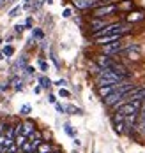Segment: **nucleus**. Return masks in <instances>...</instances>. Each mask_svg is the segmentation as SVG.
Returning <instances> with one entry per match:
<instances>
[{
	"label": "nucleus",
	"mask_w": 145,
	"mask_h": 153,
	"mask_svg": "<svg viewBox=\"0 0 145 153\" xmlns=\"http://www.w3.org/2000/svg\"><path fill=\"white\" fill-rule=\"evenodd\" d=\"M23 130H21V134H25V136H30L34 130L37 128V125H35V122H32V120H23Z\"/></svg>",
	"instance_id": "nucleus-11"
},
{
	"label": "nucleus",
	"mask_w": 145,
	"mask_h": 153,
	"mask_svg": "<svg viewBox=\"0 0 145 153\" xmlns=\"http://www.w3.org/2000/svg\"><path fill=\"white\" fill-rule=\"evenodd\" d=\"M37 65H39V69H41L43 72H46V71H48V63H46L44 60H39V62H37Z\"/></svg>",
	"instance_id": "nucleus-23"
},
{
	"label": "nucleus",
	"mask_w": 145,
	"mask_h": 153,
	"mask_svg": "<svg viewBox=\"0 0 145 153\" xmlns=\"http://www.w3.org/2000/svg\"><path fill=\"white\" fill-rule=\"evenodd\" d=\"M65 113H69V114H83V111H81L80 107L73 106V104H69V106H65Z\"/></svg>",
	"instance_id": "nucleus-14"
},
{
	"label": "nucleus",
	"mask_w": 145,
	"mask_h": 153,
	"mask_svg": "<svg viewBox=\"0 0 145 153\" xmlns=\"http://www.w3.org/2000/svg\"><path fill=\"white\" fill-rule=\"evenodd\" d=\"M120 55L129 62H140L142 60V53H140V46L138 44H128V48Z\"/></svg>",
	"instance_id": "nucleus-3"
},
{
	"label": "nucleus",
	"mask_w": 145,
	"mask_h": 153,
	"mask_svg": "<svg viewBox=\"0 0 145 153\" xmlns=\"http://www.w3.org/2000/svg\"><path fill=\"white\" fill-rule=\"evenodd\" d=\"M55 109H57V113H60V114L65 113V107L62 106V104H55Z\"/></svg>",
	"instance_id": "nucleus-26"
},
{
	"label": "nucleus",
	"mask_w": 145,
	"mask_h": 153,
	"mask_svg": "<svg viewBox=\"0 0 145 153\" xmlns=\"http://www.w3.org/2000/svg\"><path fill=\"white\" fill-rule=\"evenodd\" d=\"M110 23H113L110 18H90V21H89V28H90L92 33H96V32H99L101 28H104L106 25H110Z\"/></svg>",
	"instance_id": "nucleus-4"
},
{
	"label": "nucleus",
	"mask_w": 145,
	"mask_h": 153,
	"mask_svg": "<svg viewBox=\"0 0 145 153\" xmlns=\"http://www.w3.org/2000/svg\"><path fill=\"white\" fill-rule=\"evenodd\" d=\"M43 2H44V0H35V2H34L32 5H30V7H32V11H35V9H39V7L43 5Z\"/></svg>",
	"instance_id": "nucleus-24"
},
{
	"label": "nucleus",
	"mask_w": 145,
	"mask_h": 153,
	"mask_svg": "<svg viewBox=\"0 0 145 153\" xmlns=\"http://www.w3.org/2000/svg\"><path fill=\"white\" fill-rule=\"evenodd\" d=\"M62 16H64V18H71V16H73V11H71L69 7H65L64 11H62Z\"/></svg>",
	"instance_id": "nucleus-25"
},
{
	"label": "nucleus",
	"mask_w": 145,
	"mask_h": 153,
	"mask_svg": "<svg viewBox=\"0 0 145 153\" xmlns=\"http://www.w3.org/2000/svg\"><path fill=\"white\" fill-rule=\"evenodd\" d=\"M32 27V18H29L27 21H25V28H30Z\"/></svg>",
	"instance_id": "nucleus-33"
},
{
	"label": "nucleus",
	"mask_w": 145,
	"mask_h": 153,
	"mask_svg": "<svg viewBox=\"0 0 145 153\" xmlns=\"http://www.w3.org/2000/svg\"><path fill=\"white\" fill-rule=\"evenodd\" d=\"M5 127H7V123L0 122V136H2V134H4V130H5Z\"/></svg>",
	"instance_id": "nucleus-32"
},
{
	"label": "nucleus",
	"mask_w": 145,
	"mask_h": 153,
	"mask_svg": "<svg viewBox=\"0 0 145 153\" xmlns=\"http://www.w3.org/2000/svg\"><path fill=\"white\" fill-rule=\"evenodd\" d=\"M115 56H110V55H103V53H99L96 55V63L99 67H103V69H112V65L115 63Z\"/></svg>",
	"instance_id": "nucleus-7"
},
{
	"label": "nucleus",
	"mask_w": 145,
	"mask_h": 153,
	"mask_svg": "<svg viewBox=\"0 0 145 153\" xmlns=\"http://www.w3.org/2000/svg\"><path fill=\"white\" fill-rule=\"evenodd\" d=\"M55 150H59L55 144H51L50 141H43L39 146H37V152L39 153H51V152H55Z\"/></svg>",
	"instance_id": "nucleus-12"
},
{
	"label": "nucleus",
	"mask_w": 145,
	"mask_h": 153,
	"mask_svg": "<svg viewBox=\"0 0 145 153\" xmlns=\"http://www.w3.org/2000/svg\"><path fill=\"white\" fill-rule=\"evenodd\" d=\"M16 153H20V152H16Z\"/></svg>",
	"instance_id": "nucleus-43"
},
{
	"label": "nucleus",
	"mask_w": 145,
	"mask_h": 153,
	"mask_svg": "<svg viewBox=\"0 0 145 153\" xmlns=\"http://www.w3.org/2000/svg\"><path fill=\"white\" fill-rule=\"evenodd\" d=\"M126 23H140V21H145V11H131V13H126L124 18H122Z\"/></svg>",
	"instance_id": "nucleus-5"
},
{
	"label": "nucleus",
	"mask_w": 145,
	"mask_h": 153,
	"mask_svg": "<svg viewBox=\"0 0 145 153\" xmlns=\"http://www.w3.org/2000/svg\"><path fill=\"white\" fill-rule=\"evenodd\" d=\"M0 4H2V0H0Z\"/></svg>",
	"instance_id": "nucleus-42"
},
{
	"label": "nucleus",
	"mask_w": 145,
	"mask_h": 153,
	"mask_svg": "<svg viewBox=\"0 0 145 153\" xmlns=\"http://www.w3.org/2000/svg\"><path fill=\"white\" fill-rule=\"evenodd\" d=\"M32 37H34V39H43V37H44V33H43V30L35 28V30L32 32Z\"/></svg>",
	"instance_id": "nucleus-22"
},
{
	"label": "nucleus",
	"mask_w": 145,
	"mask_h": 153,
	"mask_svg": "<svg viewBox=\"0 0 145 153\" xmlns=\"http://www.w3.org/2000/svg\"><path fill=\"white\" fill-rule=\"evenodd\" d=\"M29 141H30V143H35V144H41V143L44 141V136H43V132H41L39 128H35L32 134L29 136Z\"/></svg>",
	"instance_id": "nucleus-13"
},
{
	"label": "nucleus",
	"mask_w": 145,
	"mask_h": 153,
	"mask_svg": "<svg viewBox=\"0 0 145 153\" xmlns=\"http://www.w3.org/2000/svg\"><path fill=\"white\" fill-rule=\"evenodd\" d=\"M7 88H9L7 85H0V92H4V90H7Z\"/></svg>",
	"instance_id": "nucleus-35"
},
{
	"label": "nucleus",
	"mask_w": 145,
	"mask_h": 153,
	"mask_svg": "<svg viewBox=\"0 0 145 153\" xmlns=\"http://www.w3.org/2000/svg\"><path fill=\"white\" fill-rule=\"evenodd\" d=\"M39 85H41V88H50L51 86V79L46 76H41L39 77Z\"/></svg>",
	"instance_id": "nucleus-16"
},
{
	"label": "nucleus",
	"mask_w": 145,
	"mask_h": 153,
	"mask_svg": "<svg viewBox=\"0 0 145 153\" xmlns=\"http://www.w3.org/2000/svg\"><path fill=\"white\" fill-rule=\"evenodd\" d=\"M30 111H32V107L29 106V104H25V106H21V109H20V114H21V116H27Z\"/></svg>",
	"instance_id": "nucleus-18"
},
{
	"label": "nucleus",
	"mask_w": 145,
	"mask_h": 153,
	"mask_svg": "<svg viewBox=\"0 0 145 153\" xmlns=\"http://www.w3.org/2000/svg\"><path fill=\"white\" fill-rule=\"evenodd\" d=\"M117 4H104V5H97L90 11L92 18H110L117 13Z\"/></svg>",
	"instance_id": "nucleus-2"
},
{
	"label": "nucleus",
	"mask_w": 145,
	"mask_h": 153,
	"mask_svg": "<svg viewBox=\"0 0 145 153\" xmlns=\"http://www.w3.org/2000/svg\"><path fill=\"white\" fill-rule=\"evenodd\" d=\"M48 102L50 104H57V97L55 95H48Z\"/></svg>",
	"instance_id": "nucleus-30"
},
{
	"label": "nucleus",
	"mask_w": 145,
	"mask_h": 153,
	"mask_svg": "<svg viewBox=\"0 0 145 153\" xmlns=\"http://www.w3.org/2000/svg\"><path fill=\"white\" fill-rule=\"evenodd\" d=\"M142 111H145V99H143V102H142Z\"/></svg>",
	"instance_id": "nucleus-37"
},
{
	"label": "nucleus",
	"mask_w": 145,
	"mask_h": 153,
	"mask_svg": "<svg viewBox=\"0 0 145 153\" xmlns=\"http://www.w3.org/2000/svg\"><path fill=\"white\" fill-rule=\"evenodd\" d=\"M59 97L69 99V97H71V92H69V90H65V88H60V90H59Z\"/></svg>",
	"instance_id": "nucleus-21"
},
{
	"label": "nucleus",
	"mask_w": 145,
	"mask_h": 153,
	"mask_svg": "<svg viewBox=\"0 0 145 153\" xmlns=\"http://www.w3.org/2000/svg\"><path fill=\"white\" fill-rule=\"evenodd\" d=\"M126 35H120V33H110V35H103V37H96L94 39V44L96 46H103V44H110V42H115V41H120L124 39Z\"/></svg>",
	"instance_id": "nucleus-6"
},
{
	"label": "nucleus",
	"mask_w": 145,
	"mask_h": 153,
	"mask_svg": "<svg viewBox=\"0 0 145 153\" xmlns=\"http://www.w3.org/2000/svg\"><path fill=\"white\" fill-rule=\"evenodd\" d=\"M5 152H7V148H5L4 144H0V153H5Z\"/></svg>",
	"instance_id": "nucleus-34"
},
{
	"label": "nucleus",
	"mask_w": 145,
	"mask_h": 153,
	"mask_svg": "<svg viewBox=\"0 0 145 153\" xmlns=\"http://www.w3.org/2000/svg\"><path fill=\"white\" fill-rule=\"evenodd\" d=\"M2 53H4V56L11 58V56L14 55V48H13V46H5V48H4V51H2Z\"/></svg>",
	"instance_id": "nucleus-17"
},
{
	"label": "nucleus",
	"mask_w": 145,
	"mask_h": 153,
	"mask_svg": "<svg viewBox=\"0 0 145 153\" xmlns=\"http://www.w3.org/2000/svg\"><path fill=\"white\" fill-rule=\"evenodd\" d=\"M25 74H29V76L34 74V67H30V65H29V67H25Z\"/></svg>",
	"instance_id": "nucleus-31"
},
{
	"label": "nucleus",
	"mask_w": 145,
	"mask_h": 153,
	"mask_svg": "<svg viewBox=\"0 0 145 153\" xmlns=\"http://www.w3.org/2000/svg\"><path fill=\"white\" fill-rule=\"evenodd\" d=\"M64 130H65V134H67V136H71V137H74V136H76V134H74V130L71 128V125H69V123H65V125H64Z\"/></svg>",
	"instance_id": "nucleus-20"
},
{
	"label": "nucleus",
	"mask_w": 145,
	"mask_h": 153,
	"mask_svg": "<svg viewBox=\"0 0 145 153\" xmlns=\"http://www.w3.org/2000/svg\"><path fill=\"white\" fill-rule=\"evenodd\" d=\"M23 2H25V4H30V2H32V0H23Z\"/></svg>",
	"instance_id": "nucleus-39"
},
{
	"label": "nucleus",
	"mask_w": 145,
	"mask_h": 153,
	"mask_svg": "<svg viewBox=\"0 0 145 153\" xmlns=\"http://www.w3.org/2000/svg\"><path fill=\"white\" fill-rule=\"evenodd\" d=\"M122 81H126V79H122L117 72H113L112 69H103V71L96 76V86L99 88V86H104V85L122 83Z\"/></svg>",
	"instance_id": "nucleus-1"
},
{
	"label": "nucleus",
	"mask_w": 145,
	"mask_h": 153,
	"mask_svg": "<svg viewBox=\"0 0 145 153\" xmlns=\"http://www.w3.org/2000/svg\"><path fill=\"white\" fill-rule=\"evenodd\" d=\"M119 85L120 83H113V85H104V86H99L97 88V95L101 97V99H104V97H108L110 93H113L117 88H119Z\"/></svg>",
	"instance_id": "nucleus-9"
},
{
	"label": "nucleus",
	"mask_w": 145,
	"mask_h": 153,
	"mask_svg": "<svg viewBox=\"0 0 145 153\" xmlns=\"http://www.w3.org/2000/svg\"><path fill=\"white\" fill-rule=\"evenodd\" d=\"M41 90H43L41 86H35V88H34V92H35V93H41Z\"/></svg>",
	"instance_id": "nucleus-36"
},
{
	"label": "nucleus",
	"mask_w": 145,
	"mask_h": 153,
	"mask_svg": "<svg viewBox=\"0 0 145 153\" xmlns=\"http://www.w3.org/2000/svg\"><path fill=\"white\" fill-rule=\"evenodd\" d=\"M119 0H99V4L101 5H104V4H117Z\"/></svg>",
	"instance_id": "nucleus-28"
},
{
	"label": "nucleus",
	"mask_w": 145,
	"mask_h": 153,
	"mask_svg": "<svg viewBox=\"0 0 145 153\" xmlns=\"http://www.w3.org/2000/svg\"><path fill=\"white\" fill-rule=\"evenodd\" d=\"M51 153H62V152L60 150H55V152H51Z\"/></svg>",
	"instance_id": "nucleus-40"
},
{
	"label": "nucleus",
	"mask_w": 145,
	"mask_h": 153,
	"mask_svg": "<svg viewBox=\"0 0 145 153\" xmlns=\"http://www.w3.org/2000/svg\"><path fill=\"white\" fill-rule=\"evenodd\" d=\"M27 141H29V136H25V134H18L16 139H14V143L18 144V148H21V146H23Z\"/></svg>",
	"instance_id": "nucleus-15"
},
{
	"label": "nucleus",
	"mask_w": 145,
	"mask_h": 153,
	"mask_svg": "<svg viewBox=\"0 0 145 153\" xmlns=\"http://www.w3.org/2000/svg\"><path fill=\"white\" fill-rule=\"evenodd\" d=\"M120 100H124V93L120 92V90H115L113 93H110L108 97L103 99L104 106H108V107H112L113 104H117V102H120ZM124 102H126V100H124Z\"/></svg>",
	"instance_id": "nucleus-8"
},
{
	"label": "nucleus",
	"mask_w": 145,
	"mask_h": 153,
	"mask_svg": "<svg viewBox=\"0 0 145 153\" xmlns=\"http://www.w3.org/2000/svg\"><path fill=\"white\" fill-rule=\"evenodd\" d=\"M117 9H119L120 13H131V11L134 9V0H120V2L117 4Z\"/></svg>",
	"instance_id": "nucleus-10"
},
{
	"label": "nucleus",
	"mask_w": 145,
	"mask_h": 153,
	"mask_svg": "<svg viewBox=\"0 0 145 153\" xmlns=\"http://www.w3.org/2000/svg\"><path fill=\"white\" fill-rule=\"evenodd\" d=\"M20 11H21V5H16V7H13V9L9 11V18H16Z\"/></svg>",
	"instance_id": "nucleus-19"
},
{
	"label": "nucleus",
	"mask_w": 145,
	"mask_h": 153,
	"mask_svg": "<svg viewBox=\"0 0 145 153\" xmlns=\"http://www.w3.org/2000/svg\"><path fill=\"white\" fill-rule=\"evenodd\" d=\"M0 60H4V53L2 51H0Z\"/></svg>",
	"instance_id": "nucleus-38"
},
{
	"label": "nucleus",
	"mask_w": 145,
	"mask_h": 153,
	"mask_svg": "<svg viewBox=\"0 0 145 153\" xmlns=\"http://www.w3.org/2000/svg\"><path fill=\"white\" fill-rule=\"evenodd\" d=\"M55 85H57V86H60V88H64L65 85H67V81H65V79H59V81H57Z\"/></svg>",
	"instance_id": "nucleus-27"
},
{
	"label": "nucleus",
	"mask_w": 145,
	"mask_h": 153,
	"mask_svg": "<svg viewBox=\"0 0 145 153\" xmlns=\"http://www.w3.org/2000/svg\"><path fill=\"white\" fill-rule=\"evenodd\" d=\"M14 30H16V33H21V32L25 30V25H16V27H14Z\"/></svg>",
	"instance_id": "nucleus-29"
},
{
	"label": "nucleus",
	"mask_w": 145,
	"mask_h": 153,
	"mask_svg": "<svg viewBox=\"0 0 145 153\" xmlns=\"http://www.w3.org/2000/svg\"><path fill=\"white\" fill-rule=\"evenodd\" d=\"M20 153H32V152H20Z\"/></svg>",
	"instance_id": "nucleus-41"
}]
</instances>
